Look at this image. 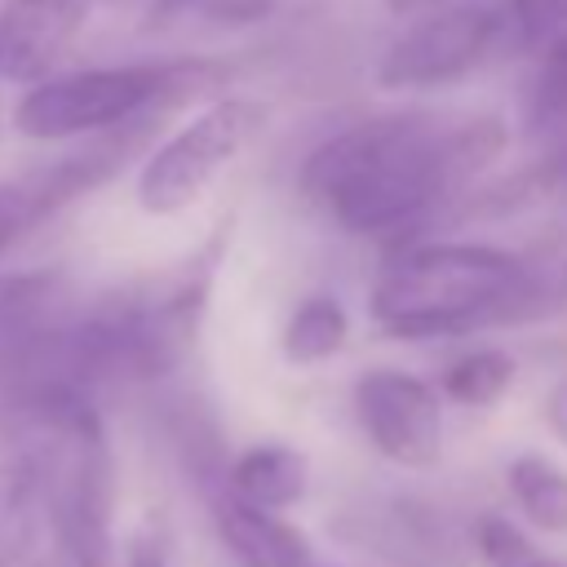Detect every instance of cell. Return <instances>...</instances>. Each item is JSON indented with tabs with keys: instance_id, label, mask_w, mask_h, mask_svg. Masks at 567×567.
I'll use <instances>...</instances> for the list:
<instances>
[{
	"instance_id": "1",
	"label": "cell",
	"mask_w": 567,
	"mask_h": 567,
	"mask_svg": "<svg viewBox=\"0 0 567 567\" xmlns=\"http://www.w3.org/2000/svg\"><path fill=\"white\" fill-rule=\"evenodd\" d=\"M496 155L501 137L483 120L439 124L421 111H394L319 142L301 164V190L350 235H394L478 182Z\"/></svg>"
},
{
	"instance_id": "2",
	"label": "cell",
	"mask_w": 567,
	"mask_h": 567,
	"mask_svg": "<svg viewBox=\"0 0 567 567\" xmlns=\"http://www.w3.org/2000/svg\"><path fill=\"white\" fill-rule=\"evenodd\" d=\"M518 257L496 244L421 239L403 244L372 284L368 310L394 341H443L509 323Z\"/></svg>"
},
{
	"instance_id": "3",
	"label": "cell",
	"mask_w": 567,
	"mask_h": 567,
	"mask_svg": "<svg viewBox=\"0 0 567 567\" xmlns=\"http://www.w3.org/2000/svg\"><path fill=\"white\" fill-rule=\"evenodd\" d=\"M226 80L217 62H120V66H84V71H49L31 80L22 93L13 124L31 142H75L97 137L120 124L151 115L186 93L213 89Z\"/></svg>"
},
{
	"instance_id": "4",
	"label": "cell",
	"mask_w": 567,
	"mask_h": 567,
	"mask_svg": "<svg viewBox=\"0 0 567 567\" xmlns=\"http://www.w3.org/2000/svg\"><path fill=\"white\" fill-rule=\"evenodd\" d=\"M261 97H217L195 111L177 133H168L137 168V208L151 217H173L226 173V164L261 133Z\"/></svg>"
},
{
	"instance_id": "5",
	"label": "cell",
	"mask_w": 567,
	"mask_h": 567,
	"mask_svg": "<svg viewBox=\"0 0 567 567\" xmlns=\"http://www.w3.org/2000/svg\"><path fill=\"white\" fill-rule=\"evenodd\" d=\"M501 40V13L483 0H443L408 18V27L381 49L372 80L385 93L443 89L470 75Z\"/></svg>"
},
{
	"instance_id": "6",
	"label": "cell",
	"mask_w": 567,
	"mask_h": 567,
	"mask_svg": "<svg viewBox=\"0 0 567 567\" xmlns=\"http://www.w3.org/2000/svg\"><path fill=\"white\" fill-rule=\"evenodd\" d=\"M354 421L390 465L430 470L443 456V394L408 368H368L354 381Z\"/></svg>"
},
{
	"instance_id": "7",
	"label": "cell",
	"mask_w": 567,
	"mask_h": 567,
	"mask_svg": "<svg viewBox=\"0 0 567 567\" xmlns=\"http://www.w3.org/2000/svg\"><path fill=\"white\" fill-rule=\"evenodd\" d=\"M97 0H9L0 9V80L31 84L75 44Z\"/></svg>"
},
{
	"instance_id": "8",
	"label": "cell",
	"mask_w": 567,
	"mask_h": 567,
	"mask_svg": "<svg viewBox=\"0 0 567 567\" xmlns=\"http://www.w3.org/2000/svg\"><path fill=\"white\" fill-rule=\"evenodd\" d=\"M213 523L239 567H310L315 563L310 536L292 518L244 505L230 492H221L213 501Z\"/></svg>"
},
{
	"instance_id": "9",
	"label": "cell",
	"mask_w": 567,
	"mask_h": 567,
	"mask_svg": "<svg viewBox=\"0 0 567 567\" xmlns=\"http://www.w3.org/2000/svg\"><path fill=\"white\" fill-rule=\"evenodd\" d=\"M306 487H310V461L292 443H257L239 452L226 474L230 496L270 514H288L292 505H301Z\"/></svg>"
},
{
	"instance_id": "10",
	"label": "cell",
	"mask_w": 567,
	"mask_h": 567,
	"mask_svg": "<svg viewBox=\"0 0 567 567\" xmlns=\"http://www.w3.org/2000/svg\"><path fill=\"white\" fill-rule=\"evenodd\" d=\"M49 501V474H44V452H13L0 461V567H13L44 518Z\"/></svg>"
},
{
	"instance_id": "11",
	"label": "cell",
	"mask_w": 567,
	"mask_h": 567,
	"mask_svg": "<svg viewBox=\"0 0 567 567\" xmlns=\"http://www.w3.org/2000/svg\"><path fill=\"white\" fill-rule=\"evenodd\" d=\"M518 257V288L509 306V323L545 319L567 306V226H545Z\"/></svg>"
},
{
	"instance_id": "12",
	"label": "cell",
	"mask_w": 567,
	"mask_h": 567,
	"mask_svg": "<svg viewBox=\"0 0 567 567\" xmlns=\"http://www.w3.org/2000/svg\"><path fill=\"white\" fill-rule=\"evenodd\" d=\"M350 341V315L337 292H310L292 306L279 332V350L292 368H315L341 354Z\"/></svg>"
},
{
	"instance_id": "13",
	"label": "cell",
	"mask_w": 567,
	"mask_h": 567,
	"mask_svg": "<svg viewBox=\"0 0 567 567\" xmlns=\"http://www.w3.org/2000/svg\"><path fill=\"white\" fill-rule=\"evenodd\" d=\"M505 487L536 532L567 536V470L558 461H549L545 452H518L505 465Z\"/></svg>"
},
{
	"instance_id": "14",
	"label": "cell",
	"mask_w": 567,
	"mask_h": 567,
	"mask_svg": "<svg viewBox=\"0 0 567 567\" xmlns=\"http://www.w3.org/2000/svg\"><path fill=\"white\" fill-rule=\"evenodd\" d=\"M514 354L501 350V346H478V350H465L461 359L447 363L443 381H439V394L461 403V408H492L509 394L514 385Z\"/></svg>"
},
{
	"instance_id": "15",
	"label": "cell",
	"mask_w": 567,
	"mask_h": 567,
	"mask_svg": "<svg viewBox=\"0 0 567 567\" xmlns=\"http://www.w3.org/2000/svg\"><path fill=\"white\" fill-rule=\"evenodd\" d=\"M527 120L536 128L567 124V27L540 44V62L527 84Z\"/></svg>"
},
{
	"instance_id": "16",
	"label": "cell",
	"mask_w": 567,
	"mask_h": 567,
	"mask_svg": "<svg viewBox=\"0 0 567 567\" xmlns=\"http://www.w3.org/2000/svg\"><path fill=\"white\" fill-rule=\"evenodd\" d=\"M474 549H478L483 567H549V554L505 514H478Z\"/></svg>"
},
{
	"instance_id": "17",
	"label": "cell",
	"mask_w": 567,
	"mask_h": 567,
	"mask_svg": "<svg viewBox=\"0 0 567 567\" xmlns=\"http://www.w3.org/2000/svg\"><path fill=\"white\" fill-rule=\"evenodd\" d=\"M279 0H155L151 18L155 22H177V18H204L217 27H244V22H261L266 13H275Z\"/></svg>"
},
{
	"instance_id": "18",
	"label": "cell",
	"mask_w": 567,
	"mask_h": 567,
	"mask_svg": "<svg viewBox=\"0 0 567 567\" xmlns=\"http://www.w3.org/2000/svg\"><path fill=\"white\" fill-rule=\"evenodd\" d=\"M49 217L44 199H40V186L35 177H13V182H0V257L31 230Z\"/></svg>"
},
{
	"instance_id": "19",
	"label": "cell",
	"mask_w": 567,
	"mask_h": 567,
	"mask_svg": "<svg viewBox=\"0 0 567 567\" xmlns=\"http://www.w3.org/2000/svg\"><path fill=\"white\" fill-rule=\"evenodd\" d=\"M509 18L527 44H545L567 27V0H509Z\"/></svg>"
},
{
	"instance_id": "20",
	"label": "cell",
	"mask_w": 567,
	"mask_h": 567,
	"mask_svg": "<svg viewBox=\"0 0 567 567\" xmlns=\"http://www.w3.org/2000/svg\"><path fill=\"white\" fill-rule=\"evenodd\" d=\"M124 567H173V554H168V540L159 532H137L128 540V554H124Z\"/></svg>"
},
{
	"instance_id": "21",
	"label": "cell",
	"mask_w": 567,
	"mask_h": 567,
	"mask_svg": "<svg viewBox=\"0 0 567 567\" xmlns=\"http://www.w3.org/2000/svg\"><path fill=\"white\" fill-rule=\"evenodd\" d=\"M545 425L567 443V377L554 381V390L545 394Z\"/></svg>"
},
{
	"instance_id": "22",
	"label": "cell",
	"mask_w": 567,
	"mask_h": 567,
	"mask_svg": "<svg viewBox=\"0 0 567 567\" xmlns=\"http://www.w3.org/2000/svg\"><path fill=\"white\" fill-rule=\"evenodd\" d=\"M536 173H540V182H545V186H567V151H563V155H554V159H545Z\"/></svg>"
},
{
	"instance_id": "23",
	"label": "cell",
	"mask_w": 567,
	"mask_h": 567,
	"mask_svg": "<svg viewBox=\"0 0 567 567\" xmlns=\"http://www.w3.org/2000/svg\"><path fill=\"white\" fill-rule=\"evenodd\" d=\"M434 4H443V0H390V13H399V18H412V13H421V9H434Z\"/></svg>"
},
{
	"instance_id": "24",
	"label": "cell",
	"mask_w": 567,
	"mask_h": 567,
	"mask_svg": "<svg viewBox=\"0 0 567 567\" xmlns=\"http://www.w3.org/2000/svg\"><path fill=\"white\" fill-rule=\"evenodd\" d=\"M58 567H89V563H58Z\"/></svg>"
},
{
	"instance_id": "25",
	"label": "cell",
	"mask_w": 567,
	"mask_h": 567,
	"mask_svg": "<svg viewBox=\"0 0 567 567\" xmlns=\"http://www.w3.org/2000/svg\"><path fill=\"white\" fill-rule=\"evenodd\" d=\"M310 567H341V563H310Z\"/></svg>"
},
{
	"instance_id": "26",
	"label": "cell",
	"mask_w": 567,
	"mask_h": 567,
	"mask_svg": "<svg viewBox=\"0 0 567 567\" xmlns=\"http://www.w3.org/2000/svg\"><path fill=\"white\" fill-rule=\"evenodd\" d=\"M549 567H567V563H554V558H549Z\"/></svg>"
},
{
	"instance_id": "27",
	"label": "cell",
	"mask_w": 567,
	"mask_h": 567,
	"mask_svg": "<svg viewBox=\"0 0 567 567\" xmlns=\"http://www.w3.org/2000/svg\"><path fill=\"white\" fill-rule=\"evenodd\" d=\"M0 120H4V102H0Z\"/></svg>"
}]
</instances>
